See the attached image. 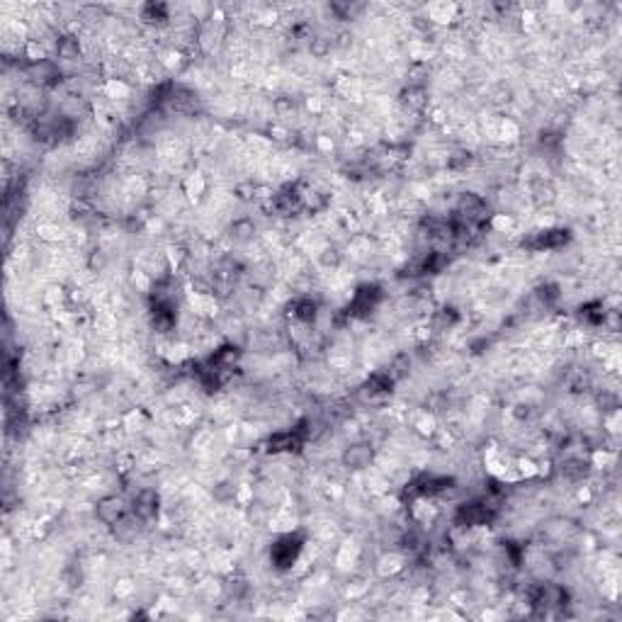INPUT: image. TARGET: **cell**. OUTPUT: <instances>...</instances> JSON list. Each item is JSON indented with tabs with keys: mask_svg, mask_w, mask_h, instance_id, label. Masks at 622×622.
<instances>
[{
	"mask_svg": "<svg viewBox=\"0 0 622 622\" xmlns=\"http://www.w3.org/2000/svg\"><path fill=\"white\" fill-rule=\"evenodd\" d=\"M301 547H304V545H301V540L296 537V535H284L280 542L272 545L270 559H272V564H275L277 569H287V567H292L296 559H299Z\"/></svg>",
	"mask_w": 622,
	"mask_h": 622,
	"instance_id": "1",
	"label": "cell"
},
{
	"mask_svg": "<svg viewBox=\"0 0 622 622\" xmlns=\"http://www.w3.org/2000/svg\"><path fill=\"white\" fill-rule=\"evenodd\" d=\"M309 51H311V56H316V59H323V56L331 54V39H326V37L311 39Z\"/></svg>",
	"mask_w": 622,
	"mask_h": 622,
	"instance_id": "6",
	"label": "cell"
},
{
	"mask_svg": "<svg viewBox=\"0 0 622 622\" xmlns=\"http://www.w3.org/2000/svg\"><path fill=\"white\" fill-rule=\"evenodd\" d=\"M78 54H80V44H78V39H75V37H71V34H63V37L56 39V56H59V59L73 61V59H78Z\"/></svg>",
	"mask_w": 622,
	"mask_h": 622,
	"instance_id": "5",
	"label": "cell"
},
{
	"mask_svg": "<svg viewBox=\"0 0 622 622\" xmlns=\"http://www.w3.org/2000/svg\"><path fill=\"white\" fill-rule=\"evenodd\" d=\"M372 457H375V450L370 445H350L343 452V464L350 469H363L370 467Z\"/></svg>",
	"mask_w": 622,
	"mask_h": 622,
	"instance_id": "4",
	"label": "cell"
},
{
	"mask_svg": "<svg viewBox=\"0 0 622 622\" xmlns=\"http://www.w3.org/2000/svg\"><path fill=\"white\" fill-rule=\"evenodd\" d=\"M95 513H97V520L104 522V525H117L122 520V513H124V505H122L117 496H107L102 498V501H97Z\"/></svg>",
	"mask_w": 622,
	"mask_h": 622,
	"instance_id": "3",
	"label": "cell"
},
{
	"mask_svg": "<svg viewBox=\"0 0 622 622\" xmlns=\"http://www.w3.org/2000/svg\"><path fill=\"white\" fill-rule=\"evenodd\" d=\"M132 510H134V515L141 520L154 518L156 510H159V496H156V491H151V489L139 491L132 501Z\"/></svg>",
	"mask_w": 622,
	"mask_h": 622,
	"instance_id": "2",
	"label": "cell"
}]
</instances>
